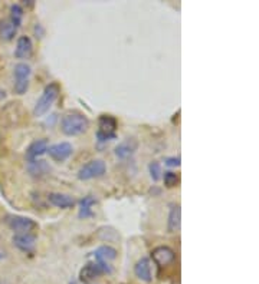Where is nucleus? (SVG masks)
Here are the masks:
<instances>
[{"label":"nucleus","mask_w":259,"mask_h":284,"mask_svg":"<svg viewBox=\"0 0 259 284\" xmlns=\"http://www.w3.org/2000/svg\"><path fill=\"white\" fill-rule=\"evenodd\" d=\"M89 128V119L86 115L78 111H69L61 119V131L67 136H78L86 132Z\"/></svg>","instance_id":"nucleus-1"},{"label":"nucleus","mask_w":259,"mask_h":284,"mask_svg":"<svg viewBox=\"0 0 259 284\" xmlns=\"http://www.w3.org/2000/svg\"><path fill=\"white\" fill-rule=\"evenodd\" d=\"M102 274H106L104 268L98 264L96 261H94V263H88V264H85L81 268V271H79V280L84 281V283H89V281L95 280V278H98L99 275Z\"/></svg>","instance_id":"nucleus-13"},{"label":"nucleus","mask_w":259,"mask_h":284,"mask_svg":"<svg viewBox=\"0 0 259 284\" xmlns=\"http://www.w3.org/2000/svg\"><path fill=\"white\" fill-rule=\"evenodd\" d=\"M28 171L33 177H43L50 171V167L46 164V161L35 160V161H28Z\"/></svg>","instance_id":"nucleus-20"},{"label":"nucleus","mask_w":259,"mask_h":284,"mask_svg":"<svg viewBox=\"0 0 259 284\" xmlns=\"http://www.w3.org/2000/svg\"><path fill=\"white\" fill-rule=\"evenodd\" d=\"M48 201L49 204L61 209L74 208V205H75L74 197H71L68 194H62V192H50L48 195Z\"/></svg>","instance_id":"nucleus-14"},{"label":"nucleus","mask_w":259,"mask_h":284,"mask_svg":"<svg viewBox=\"0 0 259 284\" xmlns=\"http://www.w3.org/2000/svg\"><path fill=\"white\" fill-rule=\"evenodd\" d=\"M16 33H18V28L9 19L0 22V39L2 40L10 42L12 39L16 36Z\"/></svg>","instance_id":"nucleus-19"},{"label":"nucleus","mask_w":259,"mask_h":284,"mask_svg":"<svg viewBox=\"0 0 259 284\" xmlns=\"http://www.w3.org/2000/svg\"><path fill=\"white\" fill-rule=\"evenodd\" d=\"M148 172H150V177H151V180L153 181L160 180V178H162V174H163L160 162L157 161L150 162V164H148Z\"/></svg>","instance_id":"nucleus-23"},{"label":"nucleus","mask_w":259,"mask_h":284,"mask_svg":"<svg viewBox=\"0 0 259 284\" xmlns=\"http://www.w3.org/2000/svg\"><path fill=\"white\" fill-rule=\"evenodd\" d=\"M30 74H32V69L29 66L28 63L25 62H20L15 65L13 69V75H15V92L18 95L26 94L29 88V79H30Z\"/></svg>","instance_id":"nucleus-6"},{"label":"nucleus","mask_w":259,"mask_h":284,"mask_svg":"<svg viewBox=\"0 0 259 284\" xmlns=\"http://www.w3.org/2000/svg\"><path fill=\"white\" fill-rule=\"evenodd\" d=\"M166 165H167V167H179V165H180V158H179V157H177V158H176V157L167 158V160H166Z\"/></svg>","instance_id":"nucleus-24"},{"label":"nucleus","mask_w":259,"mask_h":284,"mask_svg":"<svg viewBox=\"0 0 259 284\" xmlns=\"http://www.w3.org/2000/svg\"><path fill=\"white\" fill-rule=\"evenodd\" d=\"M59 94H61V86L58 85L57 82H52V84L45 86L43 92H42L40 98L33 108V115L38 116V118L43 116L52 108V105L55 104Z\"/></svg>","instance_id":"nucleus-2"},{"label":"nucleus","mask_w":259,"mask_h":284,"mask_svg":"<svg viewBox=\"0 0 259 284\" xmlns=\"http://www.w3.org/2000/svg\"><path fill=\"white\" fill-rule=\"evenodd\" d=\"M179 184H180V177H179V174L172 172V171L164 172V185H166L167 188H174V187H177Z\"/></svg>","instance_id":"nucleus-22"},{"label":"nucleus","mask_w":259,"mask_h":284,"mask_svg":"<svg viewBox=\"0 0 259 284\" xmlns=\"http://www.w3.org/2000/svg\"><path fill=\"white\" fill-rule=\"evenodd\" d=\"M12 243L16 248H19L20 251L26 254H32L36 247V238L33 234H15L12 238Z\"/></svg>","instance_id":"nucleus-11"},{"label":"nucleus","mask_w":259,"mask_h":284,"mask_svg":"<svg viewBox=\"0 0 259 284\" xmlns=\"http://www.w3.org/2000/svg\"><path fill=\"white\" fill-rule=\"evenodd\" d=\"M151 258L159 267H167L176 260V253H174V250L167 246L156 247L151 251Z\"/></svg>","instance_id":"nucleus-9"},{"label":"nucleus","mask_w":259,"mask_h":284,"mask_svg":"<svg viewBox=\"0 0 259 284\" xmlns=\"http://www.w3.org/2000/svg\"><path fill=\"white\" fill-rule=\"evenodd\" d=\"M33 52V45L29 36H20L16 42V47H15V56L18 59H28Z\"/></svg>","instance_id":"nucleus-16"},{"label":"nucleus","mask_w":259,"mask_h":284,"mask_svg":"<svg viewBox=\"0 0 259 284\" xmlns=\"http://www.w3.org/2000/svg\"><path fill=\"white\" fill-rule=\"evenodd\" d=\"M49 144L46 138L42 139H35L26 150V161H35L38 160V157L43 155L45 152L48 151Z\"/></svg>","instance_id":"nucleus-15"},{"label":"nucleus","mask_w":259,"mask_h":284,"mask_svg":"<svg viewBox=\"0 0 259 284\" xmlns=\"http://www.w3.org/2000/svg\"><path fill=\"white\" fill-rule=\"evenodd\" d=\"M9 20L19 29L22 25V20H23V8L20 5H12L10 8V16Z\"/></svg>","instance_id":"nucleus-21"},{"label":"nucleus","mask_w":259,"mask_h":284,"mask_svg":"<svg viewBox=\"0 0 259 284\" xmlns=\"http://www.w3.org/2000/svg\"><path fill=\"white\" fill-rule=\"evenodd\" d=\"M5 223L16 234H32V231L38 228V223L35 220L22 216H6Z\"/></svg>","instance_id":"nucleus-4"},{"label":"nucleus","mask_w":259,"mask_h":284,"mask_svg":"<svg viewBox=\"0 0 259 284\" xmlns=\"http://www.w3.org/2000/svg\"><path fill=\"white\" fill-rule=\"evenodd\" d=\"M96 204L95 197L92 195H86L84 198L79 201V211H78V217L86 220V218L94 217V211L92 207Z\"/></svg>","instance_id":"nucleus-18"},{"label":"nucleus","mask_w":259,"mask_h":284,"mask_svg":"<svg viewBox=\"0 0 259 284\" xmlns=\"http://www.w3.org/2000/svg\"><path fill=\"white\" fill-rule=\"evenodd\" d=\"M134 274L138 280L144 283L153 281V268H151V261L148 257H141L134 265Z\"/></svg>","instance_id":"nucleus-10"},{"label":"nucleus","mask_w":259,"mask_h":284,"mask_svg":"<svg viewBox=\"0 0 259 284\" xmlns=\"http://www.w3.org/2000/svg\"><path fill=\"white\" fill-rule=\"evenodd\" d=\"M0 258H3V254H2V253H0Z\"/></svg>","instance_id":"nucleus-25"},{"label":"nucleus","mask_w":259,"mask_h":284,"mask_svg":"<svg viewBox=\"0 0 259 284\" xmlns=\"http://www.w3.org/2000/svg\"><path fill=\"white\" fill-rule=\"evenodd\" d=\"M180 224H182V209H180V205L173 204L169 212V220H167L169 233H177L180 230Z\"/></svg>","instance_id":"nucleus-17"},{"label":"nucleus","mask_w":259,"mask_h":284,"mask_svg":"<svg viewBox=\"0 0 259 284\" xmlns=\"http://www.w3.org/2000/svg\"><path fill=\"white\" fill-rule=\"evenodd\" d=\"M137 148H138V141L135 138H125L124 141H121L115 147V155L120 160H127L134 155Z\"/></svg>","instance_id":"nucleus-12"},{"label":"nucleus","mask_w":259,"mask_h":284,"mask_svg":"<svg viewBox=\"0 0 259 284\" xmlns=\"http://www.w3.org/2000/svg\"><path fill=\"white\" fill-rule=\"evenodd\" d=\"M94 257H95L96 263L104 268L106 274H110L113 271L111 261H114L117 258V250L111 246H101L94 251Z\"/></svg>","instance_id":"nucleus-7"},{"label":"nucleus","mask_w":259,"mask_h":284,"mask_svg":"<svg viewBox=\"0 0 259 284\" xmlns=\"http://www.w3.org/2000/svg\"><path fill=\"white\" fill-rule=\"evenodd\" d=\"M118 122L111 115H101L98 119V131H96V139L99 144L111 141L115 138Z\"/></svg>","instance_id":"nucleus-3"},{"label":"nucleus","mask_w":259,"mask_h":284,"mask_svg":"<svg viewBox=\"0 0 259 284\" xmlns=\"http://www.w3.org/2000/svg\"><path fill=\"white\" fill-rule=\"evenodd\" d=\"M107 172V165L102 160H92L84 164L78 171V178L81 181L99 178Z\"/></svg>","instance_id":"nucleus-5"},{"label":"nucleus","mask_w":259,"mask_h":284,"mask_svg":"<svg viewBox=\"0 0 259 284\" xmlns=\"http://www.w3.org/2000/svg\"><path fill=\"white\" fill-rule=\"evenodd\" d=\"M46 152L55 162H64L72 155L74 147L69 142H58V144L50 145Z\"/></svg>","instance_id":"nucleus-8"}]
</instances>
